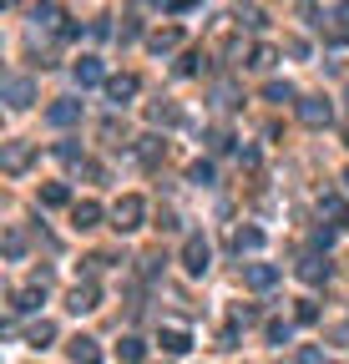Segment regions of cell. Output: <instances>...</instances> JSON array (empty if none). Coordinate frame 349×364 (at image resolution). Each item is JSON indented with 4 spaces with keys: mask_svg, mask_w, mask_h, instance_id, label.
<instances>
[{
    "mask_svg": "<svg viewBox=\"0 0 349 364\" xmlns=\"http://www.w3.org/2000/svg\"><path fill=\"white\" fill-rule=\"evenodd\" d=\"M142 218H147V203L137 198V192H127V198L112 208V228H117V233H137Z\"/></svg>",
    "mask_w": 349,
    "mask_h": 364,
    "instance_id": "1",
    "label": "cell"
},
{
    "mask_svg": "<svg viewBox=\"0 0 349 364\" xmlns=\"http://www.w3.org/2000/svg\"><path fill=\"white\" fill-rule=\"evenodd\" d=\"M31 157H36V147H31V142H0V173L20 177V173L31 167Z\"/></svg>",
    "mask_w": 349,
    "mask_h": 364,
    "instance_id": "2",
    "label": "cell"
},
{
    "mask_svg": "<svg viewBox=\"0 0 349 364\" xmlns=\"http://www.w3.org/2000/svg\"><path fill=\"white\" fill-rule=\"evenodd\" d=\"M183 268H187L192 278H203V273L213 268V248H208V238H198V233H192V238L183 243Z\"/></svg>",
    "mask_w": 349,
    "mask_h": 364,
    "instance_id": "3",
    "label": "cell"
},
{
    "mask_svg": "<svg viewBox=\"0 0 349 364\" xmlns=\"http://www.w3.org/2000/svg\"><path fill=\"white\" fill-rule=\"evenodd\" d=\"M299 122L304 126H329L334 122V106L324 96H299Z\"/></svg>",
    "mask_w": 349,
    "mask_h": 364,
    "instance_id": "4",
    "label": "cell"
},
{
    "mask_svg": "<svg viewBox=\"0 0 349 364\" xmlns=\"http://www.w3.org/2000/svg\"><path fill=\"white\" fill-rule=\"evenodd\" d=\"M0 96H6L10 112H26V106L36 101V87H31V76H6V92Z\"/></svg>",
    "mask_w": 349,
    "mask_h": 364,
    "instance_id": "5",
    "label": "cell"
},
{
    "mask_svg": "<svg viewBox=\"0 0 349 364\" xmlns=\"http://www.w3.org/2000/svg\"><path fill=\"white\" fill-rule=\"evenodd\" d=\"M97 304H101V289L92 284V278H86V284H76V289L66 293V309H71V314H92Z\"/></svg>",
    "mask_w": 349,
    "mask_h": 364,
    "instance_id": "6",
    "label": "cell"
},
{
    "mask_svg": "<svg viewBox=\"0 0 349 364\" xmlns=\"http://www.w3.org/2000/svg\"><path fill=\"white\" fill-rule=\"evenodd\" d=\"M41 304H46V273H41L31 289H20V293L10 298V309H15V314H31V309H41Z\"/></svg>",
    "mask_w": 349,
    "mask_h": 364,
    "instance_id": "7",
    "label": "cell"
},
{
    "mask_svg": "<svg viewBox=\"0 0 349 364\" xmlns=\"http://www.w3.org/2000/svg\"><path fill=\"white\" fill-rule=\"evenodd\" d=\"M46 122H51V126H76V122H81V101H71V96H66V101H51V106H46Z\"/></svg>",
    "mask_w": 349,
    "mask_h": 364,
    "instance_id": "8",
    "label": "cell"
},
{
    "mask_svg": "<svg viewBox=\"0 0 349 364\" xmlns=\"http://www.w3.org/2000/svg\"><path fill=\"white\" fill-rule=\"evenodd\" d=\"M243 284L264 293V289H273V284H278V268H273V263H248V268H243Z\"/></svg>",
    "mask_w": 349,
    "mask_h": 364,
    "instance_id": "9",
    "label": "cell"
},
{
    "mask_svg": "<svg viewBox=\"0 0 349 364\" xmlns=\"http://www.w3.org/2000/svg\"><path fill=\"white\" fill-rule=\"evenodd\" d=\"M106 96H112V106H127L137 96V76H106Z\"/></svg>",
    "mask_w": 349,
    "mask_h": 364,
    "instance_id": "10",
    "label": "cell"
},
{
    "mask_svg": "<svg viewBox=\"0 0 349 364\" xmlns=\"http://www.w3.org/2000/svg\"><path fill=\"white\" fill-rule=\"evenodd\" d=\"M71 223L86 233V228H97L101 223V203H92V198H81V203H71Z\"/></svg>",
    "mask_w": 349,
    "mask_h": 364,
    "instance_id": "11",
    "label": "cell"
},
{
    "mask_svg": "<svg viewBox=\"0 0 349 364\" xmlns=\"http://www.w3.org/2000/svg\"><path fill=\"white\" fill-rule=\"evenodd\" d=\"M71 364H101V344L86 339V334H76L71 339Z\"/></svg>",
    "mask_w": 349,
    "mask_h": 364,
    "instance_id": "12",
    "label": "cell"
},
{
    "mask_svg": "<svg viewBox=\"0 0 349 364\" xmlns=\"http://www.w3.org/2000/svg\"><path fill=\"white\" fill-rule=\"evenodd\" d=\"M157 344H162L167 354H187V349H192V334L172 324V329H162V334H157Z\"/></svg>",
    "mask_w": 349,
    "mask_h": 364,
    "instance_id": "13",
    "label": "cell"
},
{
    "mask_svg": "<svg viewBox=\"0 0 349 364\" xmlns=\"http://www.w3.org/2000/svg\"><path fill=\"white\" fill-rule=\"evenodd\" d=\"M76 81H81V87H97V81H106V66L97 56H81L76 61Z\"/></svg>",
    "mask_w": 349,
    "mask_h": 364,
    "instance_id": "14",
    "label": "cell"
},
{
    "mask_svg": "<svg viewBox=\"0 0 349 364\" xmlns=\"http://www.w3.org/2000/svg\"><path fill=\"white\" fill-rule=\"evenodd\" d=\"M299 278H304V284H324V273H329V263H324V259H314V253H309V259H299V268H294Z\"/></svg>",
    "mask_w": 349,
    "mask_h": 364,
    "instance_id": "15",
    "label": "cell"
},
{
    "mask_svg": "<svg viewBox=\"0 0 349 364\" xmlns=\"http://www.w3.org/2000/svg\"><path fill=\"white\" fill-rule=\"evenodd\" d=\"M66 203H71L66 182H46V187H41V208H66Z\"/></svg>",
    "mask_w": 349,
    "mask_h": 364,
    "instance_id": "16",
    "label": "cell"
},
{
    "mask_svg": "<svg viewBox=\"0 0 349 364\" xmlns=\"http://www.w3.org/2000/svg\"><path fill=\"white\" fill-rule=\"evenodd\" d=\"M147 117H152V126H178L183 122V112L172 101H162V106H147Z\"/></svg>",
    "mask_w": 349,
    "mask_h": 364,
    "instance_id": "17",
    "label": "cell"
},
{
    "mask_svg": "<svg viewBox=\"0 0 349 364\" xmlns=\"http://www.w3.org/2000/svg\"><path fill=\"white\" fill-rule=\"evenodd\" d=\"M117 354H122L127 364H142V359H147V344H142V339H137V334H127V339H122V344H117Z\"/></svg>",
    "mask_w": 349,
    "mask_h": 364,
    "instance_id": "18",
    "label": "cell"
},
{
    "mask_svg": "<svg viewBox=\"0 0 349 364\" xmlns=\"http://www.w3.org/2000/svg\"><path fill=\"white\" fill-rule=\"evenodd\" d=\"M233 248H238V253L264 248V233H258V228H238V233H233Z\"/></svg>",
    "mask_w": 349,
    "mask_h": 364,
    "instance_id": "19",
    "label": "cell"
},
{
    "mask_svg": "<svg viewBox=\"0 0 349 364\" xmlns=\"http://www.w3.org/2000/svg\"><path fill=\"white\" fill-rule=\"evenodd\" d=\"M26 339H31L36 349H46L51 339H56V324H51V319H41V324H31V334H26Z\"/></svg>",
    "mask_w": 349,
    "mask_h": 364,
    "instance_id": "20",
    "label": "cell"
},
{
    "mask_svg": "<svg viewBox=\"0 0 349 364\" xmlns=\"http://www.w3.org/2000/svg\"><path fill=\"white\" fill-rule=\"evenodd\" d=\"M264 334H269V344H289V324H283V319H269V324H264Z\"/></svg>",
    "mask_w": 349,
    "mask_h": 364,
    "instance_id": "21",
    "label": "cell"
},
{
    "mask_svg": "<svg viewBox=\"0 0 349 364\" xmlns=\"http://www.w3.org/2000/svg\"><path fill=\"white\" fill-rule=\"evenodd\" d=\"M248 66H253V71H269V66H273V46H253V51H248Z\"/></svg>",
    "mask_w": 349,
    "mask_h": 364,
    "instance_id": "22",
    "label": "cell"
},
{
    "mask_svg": "<svg viewBox=\"0 0 349 364\" xmlns=\"http://www.w3.org/2000/svg\"><path fill=\"white\" fill-rule=\"evenodd\" d=\"M264 96H269V101H294V87H289V81H269Z\"/></svg>",
    "mask_w": 349,
    "mask_h": 364,
    "instance_id": "23",
    "label": "cell"
},
{
    "mask_svg": "<svg viewBox=\"0 0 349 364\" xmlns=\"http://www.w3.org/2000/svg\"><path fill=\"white\" fill-rule=\"evenodd\" d=\"M178 41H183V36L172 31V26H167V31H157V36H152V51H172V46H178Z\"/></svg>",
    "mask_w": 349,
    "mask_h": 364,
    "instance_id": "24",
    "label": "cell"
},
{
    "mask_svg": "<svg viewBox=\"0 0 349 364\" xmlns=\"http://www.w3.org/2000/svg\"><path fill=\"white\" fill-rule=\"evenodd\" d=\"M203 66H208V61H203V51H187V56H183V66H178V71H183V76H198Z\"/></svg>",
    "mask_w": 349,
    "mask_h": 364,
    "instance_id": "25",
    "label": "cell"
},
{
    "mask_svg": "<svg viewBox=\"0 0 349 364\" xmlns=\"http://www.w3.org/2000/svg\"><path fill=\"white\" fill-rule=\"evenodd\" d=\"M294 319H299V324H314V319H319V304H309V298H299V309H294Z\"/></svg>",
    "mask_w": 349,
    "mask_h": 364,
    "instance_id": "26",
    "label": "cell"
},
{
    "mask_svg": "<svg viewBox=\"0 0 349 364\" xmlns=\"http://www.w3.org/2000/svg\"><path fill=\"white\" fill-rule=\"evenodd\" d=\"M20 253H26V238L10 228V233H6V259H20Z\"/></svg>",
    "mask_w": 349,
    "mask_h": 364,
    "instance_id": "27",
    "label": "cell"
},
{
    "mask_svg": "<svg viewBox=\"0 0 349 364\" xmlns=\"http://www.w3.org/2000/svg\"><path fill=\"white\" fill-rule=\"evenodd\" d=\"M192 182H198V187H208L213 182V162H192V173H187Z\"/></svg>",
    "mask_w": 349,
    "mask_h": 364,
    "instance_id": "28",
    "label": "cell"
},
{
    "mask_svg": "<svg viewBox=\"0 0 349 364\" xmlns=\"http://www.w3.org/2000/svg\"><path fill=\"white\" fill-rule=\"evenodd\" d=\"M299 364H329V354L314 349V344H304V349H299Z\"/></svg>",
    "mask_w": 349,
    "mask_h": 364,
    "instance_id": "29",
    "label": "cell"
},
{
    "mask_svg": "<svg viewBox=\"0 0 349 364\" xmlns=\"http://www.w3.org/2000/svg\"><path fill=\"white\" fill-rule=\"evenodd\" d=\"M137 152H142V162H157V152H162V147H157V137H142V147H137Z\"/></svg>",
    "mask_w": 349,
    "mask_h": 364,
    "instance_id": "30",
    "label": "cell"
},
{
    "mask_svg": "<svg viewBox=\"0 0 349 364\" xmlns=\"http://www.w3.org/2000/svg\"><path fill=\"white\" fill-rule=\"evenodd\" d=\"M344 36H349V0L339 6V26H334V36H329V41H344Z\"/></svg>",
    "mask_w": 349,
    "mask_h": 364,
    "instance_id": "31",
    "label": "cell"
},
{
    "mask_svg": "<svg viewBox=\"0 0 349 364\" xmlns=\"http://www.w3.org/2000/svg\"><path fill=\"white\" fill-rule=\"evenodd\" d=\"M283 51H289V56H309V41H299V36H289V41H283Z\"/></svg>",
    "mask_w": 349,
    "mask_h": 364,
    "instance_id": "32",
    "label": "cell"
},
{
    "mask_svg": "<svg viewBox=\"0 0 349 364\" xmlns=\"http://www.w3.org/2000/svg\"><path fill=\"white\" fill-rule=\"evenodd\" d=\"M56 15H61V10L51 6V0H41V6H36V20H46V26H51V20H56Z\"/></svg>",
    "mask_w": 349,
    "mask_h": 364,
    "instance_id": "33",
    "label": "cell"
},
{
    "mask_svg": "<svg viewBox=\"0 0 349 364\" xmlns=\"http://www.w3.org/2000/svg\"><path fill=\"white\" fill-rule=\"evenodd\" d=\"M208 147H213V152H228L233 137H228V132H213V137H208Z\"/></svg>",
    "mask_w": 349,
    "mask_h": 364,
    "instance_id": "34",
    "label": "cell"
},
{
    "mask_svg": "<svg viewBox=\"0 0 349 364\" xmlns=\"http://www.w3.org/2000/svg\"><path fill=\"white\" fill-rule=\"evenodd\" d=\"M334 243V228H314V248H329Z\"/></svg>",
    "mask_w": 349,
    "mask_h": 364,
    "instance_id": "35",
    "label": "cell"
},
{
    "mask_svg": "<svg viewBox=\"0 0 349 364\" xmlns=\"http://www.w3.org/2000/svg\"><path fill=\"white\" fill-rule=\"evenodd\" d=\"M253 319H258V314H253L248 304H238V309H233V324H253Z\"/></svg>",
    "mask_w": 349,
    "mask_h": 364,
    "instance_id": "36",
    "label": "cell"
},
{
    "mask_svg": "<svg viewBox=\"0 0 349 364\" xmlns=\"http://www.w3.org/2000/svg\"><path fill=\"white\" fill-rule=\"evenodd\" d=\"M167 6H172V10H187V6H198V0H167Z\"/></svg>",
    "mask_w": 349,
    "mask_h": 364,
    "instance_id": "37",
    "label": "cell"
},
{
    "mask_svg": "<svg viewBox=\"0 0 349 364\" xmlns=\"http://www.w3.org/2000/svg\"><path fill=\"white\" fill-rule=\"evenodd\" d=\"M339 228H344V233H349V208H339Z\"/></svg>",
    "mask_w": 349,
    "mask_h": 364,
    "instance_id": "38",
    "label": "cell"
},
{
    "mask_svg": "<svg viewBox=\"0 0 349 364\" xmlns=\"http://www.w3.org/2000/svg\"><path fill=\"white\" fill-rule=\"evenodd\" d=\"M344 147H349V126H344Z\"/></svg>",
    "mask_w": 349,
    "mask_h": 364,
    "instance_id": "39",
    "label": "cell"
},
{
    "mask_svg": "<svg viewBox=\"0 0 349 364\" xmlns=\"http://www.w3.org/2000/svg\"><path fill=\"white\" fill-rule=\"evenodd\" d=\"M344 187H349V173H344Z\"/></svg>",
    "mask_w": 349,
    "mask_h": 364,
    "instance_id": "40",
    "label": "cell"
}]
</instances>
